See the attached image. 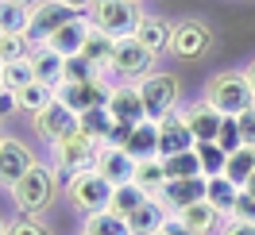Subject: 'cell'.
Listing matches in <instances>:
<instances>
[{"label": "cell", "instance_id": "cell-1", "mask_svg": "<svg viewBox=\"0 0 255 235\" xmlns=\"http://www.w3.org/2000/svg\"><path fill=\"white\" fill-rule=\"evenodd\" d=\"M205 100L221 112L224 120H236V116L255 108V89L248 81V74H217L205 85Z\"/></svg>", "mask_w": 255, "mask_h": 235}, {"label": "cell", "instance_id": "cell-2", "mask_svg": "<svg viewBox=\"0 0 255 235\" xmlns=\"http://www.w3.org/2000/svg\"><path fill=\"white\" fill-rule=\"evenodd\" d=\"M85 16H89V23H93L97 31L112 35L116 43L131 39V35L139 31V23H143V12H139L135 0H93Z\"/></svg>", "mask_w": 255, "mask_h": 235}, {"label": "cell", "instance_id": "cell-3", "mask_svg": "<svg viewBox=\"0 0 255 235\" xmlns=\"http://www.w3.org/2000/svg\"><path fill=\"white\" fill-rule=\"evenodd\" d=\"M101 151H105V143H97L93 135H85L81 127L50 143L54 166H58L66 177H74V173H85V170H97V158H101Z\"/></svg>", "mask_w": 255, "mask_h": 235}, {"label": "cell", "instance_id": "cell-4", "mask_svg": "<svg viewBox=\"0 0 255 235\" xmlns=\"http://www.w3.org/2000/svg\"><path fill=\"white\" fill-rule=\"evenodd\" d=\"M112 181H105L97 170H85V173H74V177H66V197L70 204L78 208L81 216H93V212H105L112 204Z\"/></svg>", "mask_w": 255, "mask_h": 235}, {"label": "cell", "instance_id": "cell-5", "mask_svg": "<svg viewBox=\"0 0 255 235\" xmlns=\"http://www.w3.org/2000/svg\"><path fill=\"white\" fill-rule=\"evenodd\" d=\"M50 197H54V173H50V166H43V162H35L31 170L12 185V201H16V208L23 216L43 212L50 204Z\"/></svg>", "mask_w": 255, "mask_h": 235}, {"label": "cell", "instance_id": "cell-6", "mask_svg": "<svg viewBox=\"0 0 255 235\" xmlns=\"http://www.w3.org/2000/svg\"><path fill=\"white\" fill-rule=\"evenodd\" d=\"M155 70V54L131 35V39H120L116 43V50H112V62H109V74H116L120 81H143L147 74Z\"/></svg>", "mask_w": 255, "mask_h": 235}, {"label": "cell", "instance_id": "cell-7", "mask_svg": "<svg viewBox=\"0 0 255 235\" xmlns=\"http://www.w3.org/2000/svg\"><path fill=\"white\" fill-rule=\"evenodd\" d=\"M74 16H78V12H74L70 4H62V0H39V4L31 8V23H27V43H31V50L47 47L50 35L62 31Z\"/></svg>", "mask_w": 255, "mask_h": 235}, {"label": "cell", "instance_id": "cell-8", "mask_svg": "<svg viewBox=\"0 0 255 235\" xmlns=\"http://www.w3.org/2000/svg\"><path fill=\"white\" fill-rule=\"evenodd\" d=\"M135 89L143 96V108H147V120L159 124L166 112L178 108V81L170 74H147L143 81H135Z\"/></svg>", "mask_w": 255, "mask_h": 235}, {"label": "cell", "instance_id": "cell-9", "mask_svg": "<svg viewBox=\"0 0 255 235\" xmlns=\"http://www.w3.org/2000/svg\"><path fill=\"white\" fill-rule=\"evenodd\" d=\"M109 93H112V85L105 78L58 85V100H62L70 112H78V116H85V112H93V108H105V104H109Z\"/></svg>", "mask_w": 255, "mask_h": 235}, {"label": "cell", "instance_id": "cell-10", "mask_svg": "<svg viewBox=\"0 0 255 235\" xmlns=\"http://www.w3.org/2000/svg\"><path fill=\"white\" fill-rule=\"evenodd\" d=\"M213 50V31H209L201 19H182V23H174V39H170V54H178V58H201V54H209Z\"/></svg>", "mask_w": 255, "mask_h": 235}, {"label": "cell", "instance_id": "cell-11", "mask_svg": "<svg viewBox=\"0 0 255 235\" xmlns=\"http://www.w3.org/2000/svg\"><path fill=\"white\" fill-rule=\"evenodd\" d=\"M109 116L116 120V124H128V127H135V124H143L147 120V108H143V96H139V89L131 85V81H120V85H112V93H109Z\"/></svg>", "mask_w": 255, "mask_h": 235}, {"label": "cell", "instance_id": "cell-12", "mask_svg": "<svg viewBox=\"0 0 255 235\" xmlns=\"http://www.w3.org/2000/svg\"><path fill=\"white\" fill-rule=\"evenodd\" d=\"M193 151V135H190V124H186V112L174 108L159 120V158H174V155H186Z\"/></svg>", "mask_w": 255, "mask_h": 235}, {"label": "cell", "instance_id": "cell-13", "mask_svg": "<svg viewBox=\"0 0 255 235\" xmlns=\"http://www.w3.org/2000/svg\"><path fill=\"white\" fill-rule=\"evenodd\" d=\"M155 201L174 216V212H182V208H190L193 201H205V177H170L166 189H162Z\"/></svg>", "mask_w": 255, "mask_h": 235}, {"label": "cell", "instance_id": "cell-14", "mask_svg": "<svg viewBox=\"0 0 255 235\" xmlns=\"http://www.w3.org/2000/svg\"><path fill=\"white\" fill-rule=\"evenodd\" d=\"M186 124H190L193 143H217L221 139V127H224V116L201 96V100H193L190 108H186Z\"/></svg>", "mask_w": 255, "mask_h": 235}, {"label": "cell", "instance_id": "cell-15", "mask_svg": "<svg viewBox=\"0 0 255 235\" xmlns=\"http://www.w3.org/2000/svg\"><path fill=\"white\" fill-rule=\"evenodd\" d=\"M78 127H81V116H78V112H70L62 100H54L47 112H39V116H35V131H39L47 143L62 139V135L78 131Z\"/></svg>", "mask_w": 255, "mask_h": 235}, {"label": "cell", "instance_id": "cell-16", "mask_svg": "<svg viewBox=\"0 0 255 235\" xmlns=\"http://www.w3.org/2000/svg\"><path fill=\"white\" fill-rule=\"evenodd\" d=\"M31 166H35V155L19 139H4V143H0V185L12 189Z\"/></svg>", "mask_w": 255, "mask_h": 235}, {"label": "cell", "instance_id": "cell-17", "mask_svg": "<svg viewBox=\"0 0 255 235\" xmlns=\"http://www.w3.org/2000/svg\"><path fill=\"white\" fill-rule=\"evenodd\" d=\"M97 173L105 181H112V185H128L135 177V158L128 155L124 147H105L101 158H97Z\"/></svg>", "mask_w": 255, "mask_h": 235}, {"label": "cell", "instance_id": "cell-18", "mask_svg": "<svg viewBox=\"0 0 255 235\" xmlns=\"http://www.w3.org/2000/svg\"><path fill=\"white\" fill-rule=\"evenodd\" d=\"M89 27H93V23H89V16H74V19H70V23L62 27V31H54V35H50V43H47V47H50V50H58L62 58H78L81 50H85Z\"/></svg>", "mask_w": 255, "mask_h": 235}, {"label": "cell", "instance_id": "cell-19", "mask_svg": "<svg viewBox=\"0 0 255 235\" xmlns=\"http://www.w3.org/2000/svg\"><path fill=\"white\" fill-rule=\"evenodd\" d=\"M120 147H124L135 162H143V158H159V124H155V120L135 124L131 131H128V139L120 143Z\"/></svg>", "mask_w": 255, "mask_h": 235}, {"label": "cell", "instance_id": "cell-20", "mask_svg": "<svg viewBox=\"0 0 255 235\" xmlns=\"http://www.w3.org/2000/svg\"><path fill=\"white\" fill-rule=\"evenodd\" d=\"M31 66H35V81H43L50 89H58L66 81V58L50 47H35L31 50Z\"/></svg>", "mask_w": 255, "mask_h": 235}, {"label": "cell", "instance_id": "cell-21", "mask_svg": "<svg viewBox=\"0 0 255 235\" xmlns=\"http://www.w3.org/2000/svg\"><path fill=\"white\" fill-rule=\"evenodd\" d=\"M135 39L143 43L155 58L159 54H166L170 50V39H174V23H166L162 16H143V23H139V31H135Z\"/></svg>", "mask_w": 255, "mask_h": 235}, {"label": "cell", "instance_id": "cell-22", "mask_svg": "<svg viewBox=\"0 0 255 235\" xmlns=\"http://www.w3.org/2000/svg\"><path fill=\"white\" fill-rule=\"evenodd\" d=\"M174 216L182 220L186 228H193L197 235H213V232H221V228H224V224H221L224 216L209 201H193L190 208H182V212H174Z\"/></svg>", "mask_w": 255, "mask_h": 235}, {"label": "cell", "instance_id": "cell-23", "mask_svg": "<svg viewBox=\"0 0 255 235\" xmlns=\"http://www.w3.org/2000/svg\"><path fill=\"white\" fill-rule=\"evenodd\" d=\"M240 193L244 189L236 185V181H228V177H205V201L221 212V216H228L232 220V212H236V201H240Z\"/></svg>", "mask_w": 255, "mask_h": 235}, {"label": "cell", "instance_id": "cell-24", "mask_svg": "<svg viewBox=\"0 0 255 235\" xmlns=\"http://www.w3.org/2000/svg\"><path fill=\"white\" fill-rule=\"evenodd\" d=\"M135 185L143 189L147 197H159L166 181H170V173H166V162L162 158H143V162H135V177H131Z\"/></svg>", "mask_w": 255, "mask_h": 235}, {"label": "cell", "instance_id": "cell-25", "mask_svg": "<svg viewBox=\"0 0 255 235\" xmlns=\"http://www.w3.org/2000/svg\"><path fill=\"white\" fill-rule=\"evenodd\" d=\"M166 216H170V212H166V208L151 197L143 208H135V212L128 216V228H131V235H155V232H162Z\"/></svg>", "mask_w": 255, "mask_h": 235}, {"label": "cell", "instance_id": "cell-26", "mask_svg": "<svg viewBox=\"0 0 255 235\" xmlns=\"http://www.w3.org/2000/svg\"><path fill=\"white\" fill-rule=\"evenodd\" d=\"M54 100H58V89H50V85H43V81H35V85H27L23 93H16V104L27 112L31 120L39 116V112H47Z\"/></svg>", "mask_w": 255, "mask_h": 235}, {"label": "cell", "instance_id": "cell-27", "mask_svg": "<svg viewBox=\"0 0 255 235\" xmlns=\"http://www.w3.org/2000/svg\"><path fill=\"white\" fill-rule=\"evenodd\" d=\"M112 50H116V39H112V35H105V31H97V27H89V39H85V50H81V58H89L97 70H105V74H109Z\"/></svg>", "mask_w": 255, "mask_h": 235}, {"label": "cell", "instance_id": "cell-28", "mask_svg": "<svg viewBox=\"0 0 255 235\" xmlns=\"http://www.w3.org/2000/svg\"><path fill=\"white\" fill-rule=\"evenodd\" d=\"M147 201H151V197H147L143 189L135 185V181H128V185H116V189H112V204H109V208L116 212V216H124V220H128L135 208H143Z\"/></svg>", "mask_w": 255, "mask_h": 235}, {"label": "cell", "instance_id": "cell-29", "mask_svg": "<svg viewBox=\"0 0 255 235\" xmlns=\"http://www.w3.org/2000/svg\"><path fill=\"white\" fill-rule=\"evenodd\" d=\"M27 85H35L31 54H27V58H19V62H8V66H4V78H0V89H8V93H23Z\"/></svg>", "mask_w": 255, "mask_h": 235}, {"label": "cell", "instance_id": "cell-30", "mask_svg": "<svg viewBox=\"0 0 255 235\" xmlns=\"http://www.w3.org/2000/svg\"><path fill=\"white\" fill-rule=\"evenodd\" d=\"M85 235H131L124 216H116L112 208L105 212H93V216H85Z\"/></svg>", "mask_w": 255, "mask_h": 235}, {"label": "cell", "instance_id": "cell-31", "mask_svg": "<svg viewBox=\"0 0 255 235\" xmlns=\"http://www.w3.org/2000/svg\"><path fill=\"white\" fill-rule=\"evenodd\" d=\"M252 173H255V147H240L236 155H228V166H224V177H228V181H236V185L244 189Z\"/></svg>", "mask_w": 255, "mask_h": 235}, {"label": "cell", "instance_id": "cell-32", "mask_svg": "<svg viewBox=\"0 0 255 235\" xmlns=\"http://www.w3.org/2000/svg\"><path fill=\"white\" fill-rule=\"evenodd\" d=\"M193 155L201 162V173H205V177H221L224 166H228V155L221 151V143H193Z\"/></svg>", "mask_w": 255, "mask_h": 235}, {"label": "cell", "instance_id": "cell-33", "mask_svg": "<svg viewBox=\"0 0 255 235\" xmlns=\"http://www.w3.org/2000/svg\"><path fill=\"white\" fill-rule=\"evenodd\" d=\"M81 131H85V135H93L97 143H105V147H109L112 131H116V120L109 116V108H93V112H85V116H81Z\"/></svg>", "mask_w": 255, "mask_h": 235}, {"label": "cell", "instance_id": "cell-34", "mask_svg": "<svg viewBox=\"0 0 255 235\" xmlns=\"http://www.w3.org/2000/svg\"><path fill=\"white\" fill-rule=\"evenodd\" d=\"M27 23H31V8L0 0V31L4 35H27Z\"/></svg>", "mask_w": 255, "mask_h": 235}, {"label": "cell", "instance_id": "cell-35", "mask_svg": "<svg viewBox=\"0 0 255 235\" xmlns=\"http://www.w3.org/2000/svg\"><path fill=\"white\" fill-rule=\"evenodd\" d=\"M162 162H166V173H170V177H205V173H201V162H197L193 151L174 155V158H162Z\"/></svg>", "mask_w": 255, "mask_h": 235}, {"label": "cell", "instance_id": "cell-36", "mask_svg": "<svg viewBox=\"0 0 255 235\" xmlns=\"http://www.w3.org/2000/svg\"><path fill=\"white\" fill-rule=\"evenodd\" d=\"M27 54H31L27 35H4V39H0V58H4V66L19 62V58H27Z\"/></svg>", "mask_w": 255, "mask_h": 235}, {"label": "cell", "instance_id": "cell-37", "mask_svg": "<svg viewBox=\"0 0 255 235\" xmlns=\"http://www.w3.org/2000/svg\"><path fill=\"white\" fill-rule=\"evenodd\" d=\"M93 78H105V70H97L89 58H66V81H93ZM62 81V85H66Z\"/></svg>", "mask_w": 255, "mask_h": 235}, {"label": "cell", "instance_id": "cell-38", "mask_svg": "<svg viewBox=\"0 0 255 235\" xmlns=\"http://www.w3.org/2000/svg\"><path fill=\"white\" fill-rule=\"evenodd\" d=\"M221 151L224 155H236L240 147H244V139H240V127H236V120H224V127H221Z\"/></svg>", "mask_w": 255, "mask_h": 235}, {"label": "cell", "instance_id": "cell-39", "mask_svg": "<svg viewBox=\"0 0 255 235\" xmlns=\"http://www.w3.org/2000/svg\"><path fill=\"white\" fill-rule=\"evenodd\" d=\"M8 235H47V228H43L35 216H19V220L8 224Z\"/></svg>", "mask_w": 255, "mask_h": 235}, {"label": "cell", "instance_id": "cell-40", "mask_svg": "<svg viewBox=\"0 0 255 235\" xmlns=\"http://www.w3.org/2000/svg\"><path fill=\"white\" fill-rule=\"evenodd\" d=\"M236 127H240V139H244V147H255V108L244 112V116H236Z\"/></svg>", "mask_w": 255, "mask_h": 235}, {"label": "cell", "instance_id": "cell-41", "mask_svg": "<svg viewBox=\"0 0 255 235\" xmlns=\"http://www.w3.org/2000/svg\"><path fill=\"white\" fill-rule=\"evenodd\" d=\"M232 220L255 224V197H252V193H240V201H236V212H232Z\"/></svg>", "mask_w": 255, "mask_h": 235}, {"label": "cell", "instance_id": "cell-42", "mask_svg": "<svg viewBox=\"0 0 255 235\" xmlns=\"http://www.w3.org/2000/svg\"><path fill=\"white\" fill-rule=\"evenodd\" d=\"M221 235H255V224H244V220H228L221 228Z\"/></svg>", "mask_w": 255, "mask_h": 235}, {"label": "cell", "instance_id": "cell-43", "mask_svg": "<svg viewBox=\"0 0 255 235\" xmlns=\"http://www.w3.org/2000/svg\"><path fill=\"white\" fill-rule=\"evenodd\" d=\"M162 232H166V235H197L193 228H186V224H182L178 216H166V224H162Z\"/></svg>", "mask_w": 255, "mask_h": 235}, {"label": "cell", "instance_id": "cell-44", "mask_svg": "<svg viewBox=\"0 0 255 235\" xmlns=\"http://www.w3.org/2000/svg\"><path fill=\"white\" fill-rule=\"evenodd\" d=\"M16 93H8V89H0V116H8V112H16Z\"/></svg>", "mask_w": 255, "mask_h": 235}, {"label": "cell", "instance_id": "cell-45", "mask_svg": "<svg viewBox=\"0 0 255 235\" xmlns=\"http://www.w3.org/2000/svg\"><path fill=\"white\" fill-rule=\"evenodd\" d=\"M62 4H70L74 12H78V8H85V12H89V4H93V0H62Z\"/></svg>", "mask_w": 255, "mask_h": 235}, {"label": "cell", "instance_id": "cell-46", "mask_svg": "<svg viewBox=\"0 0 255 235\" xmlns=\"http://www.w3.org/2000/svg\"><path fill=\"white\" fill-rule=\"evenodd\" d=\"M244 193H252V197H255V173L248 177V185H244Z\"/></svg>", "mask_w": 255, "mask_h": 235}, {"label": "cell", "instance_id": "cell-47", "mask_svg": "<svg viewBox=\"0 0 255 235\" xmlns=\"http://www.w3.org/2000/svg\"><path fill=\"white\" fill-rule=\"evenodd\" d=\"M244 74H248V81H252V89H255V62L248 66V70H244Z\"/></svg>", "mask_w": 255, "mask_h": 235}, {"label": "cell", "instance_id": "cell-48", "mask_svg": "<svg viewBox=\"0 0 255 235\" xmlns=\"http://www.w3.org/2000/svg\"><path fill=\"white\" fill-rule=\"evenodd\" d=\"M12 4H19V8H35L39 0H12Z\"/></svg>", "mask_w": 255, "mask_h": 235}, {"label": "cell", "instance_id": "cell-49", "mask_svg": "<svg viewBox=\"0 0 255 235\" xmlns=\"http://www.w3.org/2000/svg\"><path fill=\"white\" fill-rule=\"evenodd\" d=\"M0 235H8V224H4V220H0Z\"/></svg>", "mask_w": 255, "mask_h": 235}, {"label": "cell", "instance_id": "cell-50", "mask_svg": "<svg viewBox=\"0 0 255 235\" xmlns=\"http://www.w3.org/2000/svg\"><path fill=\"white\" fill-rule=\"evenodd\" d=\"M0 78H4V58H0Z\"/></svg>", "mask_w": 255, "mask_h": 235}, {"label": "cell", "instance_id": "cell-51", "mask_svg": "<svg viewBox=\"0 0 255 235\" xmlns=\"http://www.w3.org/2000/svg\"><path fill=\"white\" fill-rule=\"evenodd\" d=\"M155 235H166V232H155Z\"/></svg>", "mask_w": 255, "mask_h": 235}, {"label": "cell", "instance_id": "cell-52", "mask_svg": "<svg viewBox=\"0 0 255 235\" xmlns=\"http://www.w3.org/2000/svg\"><path fill=\"white\" fill-rule=\"evenodd\" d=\"M0 39H4V31H0Z\"/></svg>", "mask_w": 255, "mask_h": 235}, {"label": "cell", "instance_id": "cell-53", "mask_svg": "<svg viewBox=\"0 0 255 235\" xmlns=\"http://www.w3.org/2000/svg\"><path fill=\"white\" fill-rule=\"evenodd\" d=\"M81 235H85V232H81Z\"/></svg>", "mask_w": 255, "mask_h": 235}, {"label": "cell", "instance_id": "cell-54", "mask_svg": "<svg viewBox=\"0 0 255 235\" xmlns=\"http://www.w3.org/2000/svg\"><path fill=\"white\" fill-rule=\"evenodd\" d=\"M0 143H4V139H0Z\"/></svg>", "mask_w": 255, "mask_h": 235}]
</instances>
